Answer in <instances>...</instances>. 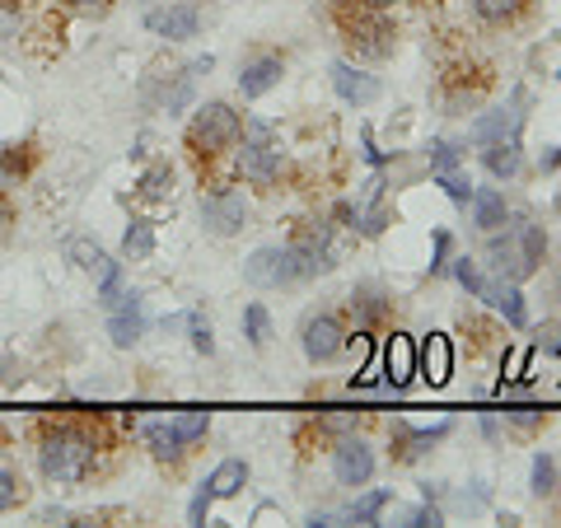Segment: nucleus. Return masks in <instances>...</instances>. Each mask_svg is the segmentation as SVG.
Returning <instances> with one entry per match:
<instances>
[{
    "instance_id": "1",
    "label": "nucleus",
    "mask_w": 561,
    "mask_h": 528,
    "mask_svg": "<svg viewBox=\"0 0 561 528\" xmlns=\"http://www.w3.org/2000/svg\"><path fill=\"white\" fill-rule=\"evenodd\" d=\"M117 454L103 416H47L38 421V468L47 482H90Z\"/></svg>"
},
{
    "instance_id": "2",
    "label": "nucleus",
    "mask_w": 561,
    "mask_h": 528,
    "mask_svg": "<svg viewBox=\"0 0 561 528\" xmlns=\"http://www.w3.org/2000/svg\"><path fill=\"white\" fill-rule=\"evenodd\" d=\"M239 140H243V113L234 108L230 99H206L202 108L192 113V122H187L183 150H187L192 169H197L202 183H206V173L216 169L225 160V150H234Z\"/></svg>"
},
{
    "instance_id": "3",
    "label": "nucleus",
    "mask_w": 561,
    "mask_h": 528,
    "mask_svg": "<svg viewBox=\"0 0 561 528\" xmlns=\"http://www.w3.org/2000/svg\"><path fill=\"white\" fill-rule=\"evenodd\" d=\"M328 20L356 61H389L398 51V24L389 20V10H370L360 0H346V5H328Z\"/></svg>"
},
{
    "instance_id": "4",
    "label": "nucleus",
    "mask_w": 561,
    "mask_h": 528,
    "mask_svg": "<svg viewBox=\"0 0 561 528\" xmlns=\"http://www.w3.org/2000/svg\"><path fill=\"white\" fill-rule=\"evenodd\" d=\"M234 173H239V183H249L257 192H276L286 183L290 164H286V150H280V140L267 122H243V146L234 154Z\"/></svg>"
},
{
    "instance_id": "5",
    "label": "nucleus",
    "mask_w": 561,
    "mask_h": 528,
    "mask_svg": "<svg viewBox=\"0 0 561 528\" xmlns=\"http://www.w3.org/2000/svg\"><path fill=\"white\" fill-rule=\"evenodd\" d=\"M491 90H496V70H491L486 61H472V57L445 66V76H440V103L454 117L482 108Z\"/></svg>"
},
{
    "instance_id": "6",
    "label": "nucleus",
    "mask_w": 561,
    "mask_h": 528,
    "mask_svg": "<svg viewBox=\"0 0 561 528\" xmlns=\"http://www.w3.org/2000/svg\"><path fill=\"white\" fill-rule=\"evenodd\" d=\"M370 412H313L300 431H295V449H300V463H309L313 454H328L342 435H356L370 426Z\"/></svg>"
},
{
    "instance_id": "7",
    "label": "nucleus",
    "mask_w": 561,
    "mask_h": 528,
    "mask_svg": "<svg viewBox=\"0 0 561 528\" xmlns=\"http://www.w3.org/2000/svg\"><path fill=\"white\" fill-rule=\"evenodd\" d=\"M202 225H206V234H216V239H234L243 225H249L253 216V206L249 197H243L239 187H220V183H210L202 187Z\"/></svg>"
},
{
    "instance_id": "8",
    "label": "nucleus",
    "mask_w": 561,
    "mask_h": 528,
    "mask_svg": "<svg viewBox=\"0 0 561 528\" xmlns=\"http://www.w3.org/2000/svg\"><path fill=\"white\" fill-rule=\"evenodd\" d=\"M346 313L337 309H319V313H305V323H300V346H305V356L313 365H328V360H337L342 351H346Z\"/></svg>"
},
{
    "instance_id": "9",
    "label": "nucleus",
    "mask_w": 561,
    "mask_h": 528,
    "mask_svg": "<svg viewBox=\"0 0 561 528\" xmlns=\"http://www.w3.org/2000/svg\"><path fill=\"white\" fill-rule=\"evenodd\" d=\"M328 454H332V478H337V486H365L375 478V449L360 439V431L342 435Z\"/></svg>"
},
{
    "instance_id": "10",
    "label": "nucleus",
    "mask_w": 561,
    "mask_h": 528,
    "mask_svg": "<svg viewBox=\"0 0 561 528\" xmlns=\"http://www.w3.org/2000/svg\"><path fill=\"white\" fill-rule=\"evenodd\" d=\"M346 319L375 337V332H383L393 323V299L383 295L375 280H365V286H356V290H351V299H346Z\"/></svg>"
},
{
    "instance_id": "11",
    "label": "nucleus",
    "mask_w": 561,
    "mask_h": 528,
    "mask_svg": "<svg viewBox=\"0 0 561 528\" xmlns=\"http://www.w3.org/2000/svg\"><path fill=\"white\" fill-rule=\"evenodd\" d=\"M379 365H383V389H393V393H402L416 379V346L408 332H389V337H383Z\"/></svg>"
},
{
    "instance_id": "12",
    "label": "nucleus",
    "mask_w": 561,
    "mask_h": 528,
    "mask_svg": "<svg viewBox=\"0 0 561 528\" xmlns=\"http://www.w3.org/2000/svg\"><path fill=\"white\" fill-rule=\"evenodd\" d=\"M280 76H286V57H280V51H257V57H249L239 70V94L253 103L262 94H272Z\"/></svg>"
},
{
    "instance_id": "13",
    "label": "nucleus",
    "mask_w": 561,
    "mask_h": 528,
    "mask_svg": "<svg viewBox=\"0 0 561 528\" xmlns=\"http://www.w3.org/2000/svg\"><path fill=\"white\" fill-rule=\"evenodd\" d=\"M486 267H491V276L496 280H529L534 272H529V262H524V253H519V243H515V230H491L486 234Z\"/></svg>"
},
{
    "instance_id": "14",
    "label": "nucleus",
    "mask_w": 561,
    "mask_h": 528,
    "mask_svg": "<svg viewBox=\"0 0 561 528\" xmlns=\"http://www.w3.org/2000/svg\"><path fill=\"white\" fill-rule=\"evenodd\" d=\"M146 28L160 33L169 43H187L202 33V10L197 5H164V10H150L146 14Z\"/></svg>"
},
{
    "instance_id": "15",
    "label": "nucleus",
    "mask_w": 561,
    "mask_h": 528,
    "mask_svg": "<svg viewBox=\"0 0 561 528\" xmlns=\"http://www.w3.org/2000/svg\"><path fill=\"white\" fill-rule=\"evenodd\" d=\"M416 375L431 383V389H445L449 375H454V346L445 332H431L426 342L416 346Z\"/></svg>"
},
{
    "instance_id": "16",
    "label": "nucleus",
    "mask_w": 561,
    "mask_h": 528,
    "mask_svg": "<svg viewBox=\"0 0 561 528\" xmlns=\"http://www.w3.org/2000/svg\"><path fill=\"white\" fill-rule=\"evenodd\" d=\"M472 5V20H478L482 28H496V33H505V28H519L529 14L538 10V0H468Z\"/></svg>"
},
{
    "instance_id": "17",
    "label": "nucleus",
    "mask_w": 561,
    "mask_h": 528,
    "mask_svg": "<svg viewBox=\"0 0 561 528\" xmlns=\"http://www.w3.org/2000/svg\"><path fill=\"white\" fill-rule=\"evenodd\" d=\"M445 435H449V421H440V426H431V431H408V426H398L393 439H389V459H393V463H416V459H426V454L440 445Z\"/></svg>"
},
{
    "instance_id": "18",
    "label": "nucleus",
    "mask_w": 561,
    "mask_h": 528,
    "mask_svg": "<svg viewBox=\"0 0 561 528\" xmlns=\"http://www.w3.org/2000/svg\"><path fill=\"white\" fill-rule=\"evenodd\" d=\"M140 445H146L154 459L160 463H169V468H179L183 459H187V439L173 431V421H146V426H140Z\"/></svg>"
},
{
    "instance_id": "19",
    "label": "nucleus",
    "mask_w": 561,
    "mask_h": 528,
    "mask_svg": "<svg viewBox=\"0 0 561 528\" xmlns=\"http://www.w3.org/2000/svg\"><path fill=\"white\" fill-rule=\"evenodd\" d=\"M524 94L515 90V103L511 108H501V113H486V117H478L468 127V136H472V146H491V140H501V136H519V127H524Z\"/></svg>"
},
{
    "instance_id": "20",
    "label": "nucleus",
    "mask_w": 561,
    "mask_h": 528,
    "mask_svg": "<svg viewBox=\"0 0 561 528\" xmlns=\"http://www.w3.org/2000/svg\"><path fill=\"white\" fill-rule=\"evenodd\" d=\"M332 90H337L346 103L365 108V103H375L383 94V84L375 76H365V70H356L351 61H337V66H332Z\"/></svg>"
},
{
    "instance_id": "21",
    "label": "nucleus",
    "mask_w": 561,
    "mask_h": 528,
    "mask_svg": "<svg viewBox=\"0 0 561 528\" xmlns=\"http://www.w3.org/2000/svg\"><path fill=\"white\" fill-rule=\"evenodd\" d=\"M482 164L491 169V179H515V173L524 169L519 136H501V140H491V146H482Z\"/></svg>"
},
{
    "instance_id": "22",
    "label": "nucleus",
    "mask_w": 561,
    "mask_h": 528,
    "mask_svg": "<svg viewBox=\"0 0 561 528\" xmlns=\"http://www.w3.org/2000/svg\"><path fill=\"white\" fill-rule=\"evenodd\" d=\"M472 220H478L482 234H491L511 220V206H505V197L496 187H472Z\"/></svg>"
},
{
    "instance_id": "23",
    "label": "nucleus",
    "mask_w": 561,
    "mask_h": 528,
    "mask_svg": "<svg viewBox=\"0 0 561 528\" xmlns=\"http://www.w3.org/2000/svg\"><path fill=\"white\" fill-rule=\"evenodd\" d=\"M482 299H491V305H496L505 319H511L515 328H524L529 323V309H524V295H519V280H496L491 276L486 280V290H482Z\"/></svg>"
},
{
    "instance_id": "24",
    "label": "nucleus",
    "mask_w": 561,
    "mask_h": 528,
    "mask_svg": "<svg viewBox=\"0 0 561 528\" xmlns=\"http://www.w3.org/2000/svg\"><path fill=\"white\" fill-rule=\"evenodd\" d=\"M243 280L257 290H280V249H257L243 262Z\"/></svg>"
},
{
    "instance_id": "25",
    "label": "nucleus",
    "mask_w": 561,
    "mask_h": 528,
    "mask_svg": "<svg viewBox=\"0 0 561 528\" xmlns=\"http://www.w3.org/2000/svg\"><path fill=\"white\" fill-rule=\"evenodd\" d=\"M206 486H210V496H216V501H234L239 491L249 486V463H243V459H225V463L206 478Z\"/></svg>"
},
{
    "instance_id": "26",
    "label": "nucleus",
    "mask_w": 561,
    "mask_h": 528,
    "mask_svg": "<svg viewBox=\"0 0 561 528\" xmlns=\"http://www.w3.org/2000/svg\"><path fill=\"white\" fill-rule=\"evenodd\" d=\"M515 243H519L524 262H529V272H538V267H542V257H548V234H542V225H538L534 216H519V225H515Z\"/></svg>"
},
{
    "instance_id": "27",
    "label": "nucleus",
    "mask_w": 561,
    "mask_h": 528,
    "mask_svg": "<svg viewBox=\"0 0 561 528\" xmlns=\"http://www.w3.org/2000/svg\"><path fill=\"white\" fill-rule=\"evenodd\" d=\"M33 164H38V146L33 140H20V146H0V179L20 183L33 173Z\"/></svg>"
},
{
    "instance_id": "28",
    "label": "nucleus",
    "mask_w": 561,
    "mask_h": 528,
    "mask_svg": "<svg viewBox=\"0 0 561 528\" xmlns=\"http://www.w3.org/2000/svg\"><path fill=\"white\" fill-rule=\"evenodd\" d=\"M169 192H173V169H169V160H160V164H150L146 173L136 179V202H169Z\"/></svg>"
},
{
    "instance_id": "29",
    "label": "nucleus",
    "mask_w": 561,
    "mask_h": 528,
    "mask_svg": "<svg viewBox=\"0 0 561 528\" xmlns=\"http://www.w3.org/2000/svg\"><path fill=\"white\" fill-rule=\"evenodd\" d=\"M154 253V220H131L127 225V234H122V257L127 262H146Z\"/></svg>"
},
{
    "instance_id": "30",
    "label": "nucleus",
    "mask_w": 561,
    "mask_h": 528,
    "mask_svg": "<svg viewBox=\"0 0 561 528\" xmlns=\"http://www.w3.org/2000/svg\"><path fill=\"white\" fill-rule=\"evenodd\" d=\"M140 332H146V319H140V309H117L113 319H108V337H113V346H136L140 342Z\"/></svg>"
},
{
    "instance_id": "31",
    "label": "nucleus",
    "mask_w": 561,
    "mask_h": 528,
    "mask_svg": "<svg viewBox=\"0 0 561 528\" xmlns=\"http://www.w3.org/2000/svg\"><path fill=\"white\" fill-rule=\"evenodd\" d=\"M505 402H511V398H505ZM505 421H511V426L519 431V435H538L542 426H548V412H542L538 408V402H511V408H505Z\"/></svg>"
},
{
    "instance_id": "32",
    "label": "nucleus",
    "mask_w": 561,
    "mask_h": 528,
    "mask_svg": "<svg viewBox=\"0 0 561 528\" xmlns=\"http://www.w3.org/2000/svg\"><path fill=\"white\" fill-rule=\"evenodd\" d=\"M383 505H393V491L383 486V491H370V496H360L351 509H342V519L346 524H375L383 515Z\"/></svg>"
},
{
    "instance_id": "33",
    "label": "nucleus",
    "mask_w": 561,
    "mask_h": 528,
    "mask_svg": "<svg viewBox=\"0 0 561 528\" xmlns=\"http://www.w3.org/2000/svg\"><path fill=\"white\" fill-rule=\"evenodd\" d=\"M66 257L76 262L80 272H94V276L103 272V262H108V253H103L94 239H66Z\"/></svg>"
},
{
    "instance_id": "34",
    "label": "nucleus",
    "mask_w": 561,
    "mask_h": 528,
    "mask_svg": "<svg viewBox=\"0 0 561 528\" xmlns=\"http://www.w3.org/2000/svg\"><path fill=\"white\" fill-rule=\"evenodd\" d=\"M529 491L542 496H557V459L552 454H534V472H529Z\"/></svg>"
},
{
    "instance_id": "35",
    "label": "nucleus",
    "mask_w": 561,
    "mask_h": 528,
    "mask_svg": "<svg viewBox=\"0 0 561 528\" xmlns=\"http://www.w3.org/2000/svg\"><path fill=\"white\" fill-rule=\"evenodd\" d=\"M243 337H249V346H257V351L272 342V313L262 309V305L243 309Z\"/></svg>"
},
{
    "instance_id": "36",
    "label": "nucleus",
    "mask_w": 561,
    "mask_h": 528,
    "mask_svg": "<svg viewBox=\"0 0 561 528\" xmlns=\"http://www.w3.org/2000/svg\"><path fill=\"white\" fill-rule=\"evenodd\" d=\"M173 431H179L187 445H197V439H206V431H210V412L206 408H192L183 416H173Z\"/></svg>"
},
{
    "instance_id": "37",
    "label": "nucleus",
    "mask_w": 561,
    "mask_h": 528,
    "mask_svg": "<svg viewBox=\"0 0 561 528\" xmlns=\"http://www.w3.org/2000/svg\"><path fill=\"white\" fill-rule=\"evenodd\" d=\"M24 501V478L14 468H0V515H10Z\"/></svg>"
},
{
    "instance_id": "38",
    "label": "nucleus",
    "mask_w": 561,
    "mask_h": 528,
    "mask_svg": "<svg viewBox=\"0 0 561 528\" xmlns=\"http://www.w3.org/2000/svg\"><path fill=\"white\" fill-rule=\"evenodd\" d=\"M187 337H192V351H197V356H210V351H216V337H210V323L202 313H187Z\"/></svg>"
},
{
    "instance_id": "39",
    "label": "nucleus",
    "mask_w": 561,
    "mask_h": 528,
    "mask_svg": "<svg viewBox=\"0 0 561 528\" xmlns=\"http://www.w3.org/2000/svg\"><path fill=\"white\" fill-rule=\"evenodd\" d=\"M431 169L440 173V169H459V160H463V150L454 146V140H431Z\"/></svg>"
},
{
    "instance_id": "40",
    "label": "nucleus",
    "mask_w": 561,
    "mask_h": 528,
    "mask_svg": "<svg viewBox=\"0 0 561 528\" xmlns=\"http://www.w3.org/2000/svg\"><path fill=\"white\" fill-rule=\"evenodd\" d=\"M435 179H440V187H445V192H449V197L459 202V206H468V202H472V183L463 179L459 169H440V173H435Z\"/></svg>"
},
{
    "instance_id": "41",
    "label": "nucleus",
    "mask_w": 561,
    "mask_h": 528,
    "mask_svg": "<svg viewBox=\"0 0 561 528\" xmlns=\"http://www.w3.org/2000/svg\"><path fill=\"white\" fill-rule=\"evenodd\" d=\"M454 276H459L463 286H468L472 295L482 299V290H486V276H482V267H478V262H472V257H459V262H454Z\"/></svg>"
},
{
    "instance_id": "42",
    "label": "nucleus",
    "mask_w": 561,
    "mask_h": 528,
    "mask_svg": "<svg viewBox=\"0 0 561 528\" xmlns=\"http://www.w3.org/2000/svg\"><path fill=\"white\" fill-rule=\"evenodd\" d=\"M402 519L416 524V528H440V524H445V515H440V505H435V501H426V505L408 509V515H402Z\"/></svg>"
},
{
    "instance_id": "43",
    "label": "nucleus",
    "mask_w": 561,
    "mask_h": 528,
    "mask_svg": "<svg viewBox=\"0 0 561 528\" xmlns=\"http://www.w3.org/2000/svg\"><path fill=\"white\" fill-rule=\"evenodd\" d=\"M210 505H216V496H210V486L202 482V486H197V496H192V505H187V524H206Z\"/></svg>"
},
{
    "instance_id": "44",
    "label": "nucleus",
    "mask_w": 561,
    "mask_h": 528,
    "mask_svg": "<svg viewBox=\"0 0 561 528\" xmlns=\"http://www.w3.org/2000/svg\"><path fill=\"white\" fill-rule=\"evenodd\" d=\"M113 0H61V10H70V14H103Z\"/></svg>"
},
{
    "instance_id": "45",
    "label": "nucleus",
    "mask_w": 561,
    "mask_h": 528,
    "mask_svg": "<svg viewBox=\"0 0 561 528\" xmlns=\"http://www.w3.org/2000/svg\"><path fill=\"white\" fill-rule=\"evenodd\" d=\"M449 243H454V239H449L445 230H440V234H435V262H431V276H440V272H445V257H449Z\"/></svg>"
},
{
    "instance_id": "46",
    "label": "nucleus",
    "mask_w": 561,
    "mask_h": 528,
    "mask_svg": "<svg viewBox=\"0 0 561 528\" xmlns=\"http://www.w3.org/2000/svg\"><path fill=\"white\" fill-rule=\"evenodd\" d=\"M561 169V146H552L548 154H538V173H557Z\"/></svg>"
},
{
    "instance_id": "47",
    "label": "nucleus",
    "mask_w": 561,
    "mask_h": 528,
    "mask_svg": "<svg viewBox=\"0 0 561 528\" xmlns=\"http://www.w3.org/2000/svg\"><path fill=\"white\" fill-rule=\"evenodd\" d=\"M10 225H14V206H10V197H5V192H0V234H5Z\"/></svg>"
},
{
    "instance_id": "48",
    "label": "nucleus",
    "mask_w": 561,
    "mask_h": 528,
    "mask_svg": "<svg viewBox=\"0 0 561 528\" xmlns=\"http://www.w3.org/2000/svg\"><path fill=\"white\" fill-rule=\"evenodd\" d=\"M482 431H486V439L501 435V426H496V416H491V412H482Z\"/></svg>"
},
{
    "instance_id": "49",
    "label": "nucleus",
    "mask_w": 561,
    "mask_h": 528,
    "mask_svg": "<svg viewBox=\"0 0 561 528\" xmlns=\"http://www.w3.org/2000/svg\"><path fill=\"white\" fill-rule=\"evenodd\" d=\"M360 5H370V10H393V5H402V0H360Z\"/></svg>"
},
{
    "instance_id": "50",
    "label": "nucleus",
    "mask_w": 561,
    "mask_h": 528,
    "mask_svg": "<svg viewBox=\"0 0 561 528\" xmlns=\"http://www.w3.org/2000/svg\"><path fill=\"white\" fill-rule=\"evenodd\" d=\"M5 454H10V435L0 431V463H5Z\"/></svg>"
},
{
    "instance_id": "51",
    "label": "nucleus",
    "mask_w": 561,
    "mask_h": 528,
    "mask_svg": "<svg viewBox=\"0 0 561 528\" xmlns=\"http://www.w3.org/2000/svg\"><path fill=\"white\" fill-rule=\"evenodd\" d=\"M557 305H561V276H557Z\"/></svg>"
},
{
    "instance_id": "52",
    "label": "nucleus",
    "mask_w": 561,
    "mask_h": 528,
    "mask_svg": "<svg viewBox=\"0 0 561 528\" xmlns=\"http://www.w3.org/2000/svg\"><path fill=\"white\" fill-rule=\"evenodd\" d=\"M328 5H346V0H328Z\"/></svg>"
},
{
    "instance_id": "53",
    "label": "nucleus",
    "mask_w": 561,
    "mask_h": 528,
    "mask_svg": "<svg viewBox=\"0 0 561 528\" xmlns=\"http://www.w3.org/2000/svg\"><path fill=\"white\" fill-rule=\"evenodd\" d=\"M557 472H561V468H557ZM557 496H561V478H557Z\"/></svg>"
},
{
    "instance_id": "54",
    "label": "nucleus",
    "mask_w": 561,
    "mask_h": 528,
    "mask_svg": "<svg viewBox=\"0 0 561 528\" xmlns=\"http://www.w3.org/2000/svg\"><path fill=\"white\" fill-rule=\"evenodd\" d=\"M0 375H5V360H0Z\"/></svg>"
},
{
    "instance_id": "55",
    "label": "nucleus",
    "mask_w": 561,
    "mask_h": 528,
    "mask_svg": "<svg viewBox=\"0 0 561 528\" xmlns=\"http://www.w3.org/2000/svg\"><path fill=\"white\" fill-rule=\"evenodd\" d=\"M557 210H561V197H557Z\"/></svg>"
}]
</instances>
